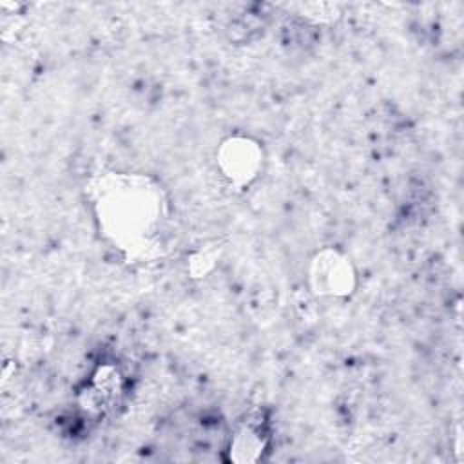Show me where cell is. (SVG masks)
<instances>
[{"mask_svg": "<svg viewBox=\"0 0 464 464\" xmlns=\"http://www.w3.org/2000/svg\"><path fill=\"white\" fill-rule=\"evenodd\" d=\"M102 230L125 252L143 254L160 237L163 201L156 187L138 176L105 178L96 190Z\"/></svg>", "mask_w": 464, "mask_h": 464, "instance_id": "cell-1", "label": "cell"}, {"mask_svg": "<svg viewBox=\"0 0 464 464\" xmlns=\"http://www.w3.org/2000/svg\"><path fill=\"white\" fill-rule=\"evenodd\" d=\"M263 161L261 147L246 138L227 140L218 156L223 176L234 185H248L259 172Z\"/></svg>", "mask_w": 464, "mask_h": 464, "instance_id": "cell-2", "label": "cell"}, {"mask_svg": "<svg viewBox=\"0 0 464 464\" xmlns=\"http://www.w3.org/2000/svg\"><path fill=\"white\" fill-rule=\"evenodd\" d=\"M312 281L319 294L346 295L353 286V270L343 256L324 252L314 261Z\"/></svg>", "mask_w": 464, "mask_h": 464, "instance_id": "cell-3", "label": "cell"}, {"mask_svg": "<svg viewBox=\"0 0 464 464\" xmlns=\"http://www.w3.org/2000/svg\"><path fill=\"white\" fill-rule=\"evenodd\" d=\"M268 420L263 413L250 415L245 419L237 431L230 439L228 453L230 460L237 462H252L261 459L263 451L268 444Z\"/></svg>", "mask_w": 464, "mask_h": 464, "instance_id": "cell-4", "label": "cell"}]
</instances>
